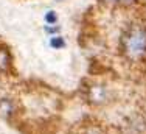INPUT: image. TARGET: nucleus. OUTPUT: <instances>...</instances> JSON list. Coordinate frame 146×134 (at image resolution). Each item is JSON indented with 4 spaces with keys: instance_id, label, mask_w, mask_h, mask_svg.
<instances>
[{
    "instance_id": "obj_1",
    "label": "nucleus",
    "mask_w": 146,
    "mask_h": 134,
    "mask_svg": "<svg viewBox=\"0 0 146 134\" xmlns=\"http://www.w3.org/2000/svg\"><path fill=\"white\" fill-rule=\"evenodd\" d=\"M120 47L129 61H143L146 58V27L135 25L126 30L121 36Z\"/></svg>"
},
{
    "instance_id": "obj_2",
    "label": "nucleus",
    "mask_w": 146,
    "mask_h": 134,
    "mask_svg": "<svg viewBox=\"0 0 146 134\" xmlns=\"http://www.w3.org/2000/svg\"><path fill=\"white\" fill-rule=\"evenodd\" d=\"M113 92L109 86L101 83H95L87 89V100L89 103L95 105V106H101V105H107L112 101Z\"/></svg>"
},
{
    "instance_id": "obj_3",
    "label": "nucleus",
    "mask_w": 146,
    "mask_h": 134,
    "mask_svg": "<svg viewBox=\"0 0 146 134\" xmlns=\"http://www.w3.org/2000/svg\"><path fill=\"white\" fill-rule=\"evenodd\" d=\"M14 111H16V106H14V103H13L11 100H8V98L0 100V117L9 119L13 114H14Z\"/></svg>"
},
{
    "instance_id": "obj_4",
    "label": "nucleus",
    "mask_w": 146,
    "mask_h": 134,
    "mask_svg": "<svg viewBox=\"0 0 146 134\" xmlns=\"http://www.w3.org/2000/svg\"><path fill=\"white\" fill-rule=\"evenodd\" d=\"M9 66V56L5 50H0V70H6Z\"/></svg>"
},
{
    "instance_id": "obj_5",
    "label": "nucleus",
    "mask_w": 146,
    "mask_h": 134,
    "mask_svg": "<svg viewBox=\"0 0 146 134\" xmlns=\"http://www.w3.org/2000/svg\"><path fill=\"white\" fill-rule=\"evenodd\" d=\"M50 45H51L53 48H64V47H65L64 38H61V36H54V38H51Z\"/></svg>"
},
{
    "instance_id": "obj_6",
    "label": "nucleus",
    "mask_w": 146,
    "mask_h": 134,
    "mask_svg": "<svg viewBox=\"0 0 146 134\" xmlns=\"http://www.w3.org/2000/svg\"><path fill=\"white\" fill-rule=\"evenodd\" d=\"M45 22L50 23V25H53V23L58 22V16L54 11H48L47 14H45Z\"/></svg>"
},
{
    "instance_id": "obj_7",
    "label": "nucleus",
    "mask_w": 146,
    "mask_h": 134,
    "mask_svg": "<svg viewBox=\"0 0 146 134\" xmlns=\"http://www.w3.org/2000/svg\"><path fill=\"white\" fill-rule=\"evenodd\" d=\"M81 134H103L101 133V129L98 128V126H86L84 129H82V133Z\"/></svg>"
},
{
    "instance_id": "obj_8",
    "label": "nucleus",
    "mask_w": 146,
    "mask_h": 134,
    "mask_svg": "<svg viewBox=\"0 0 146 134\" xmlns=\"http://www.w3.org/2000/svg\"><path fill=\"white\" fill-rule=\"evenodd\" d=\"M59 30H61L59 27H45L47 33H59Z\"/></svg>"
},
{
    "instance_id": "obj_9",
    "label": "nucleus",
    "mask_w": 146,
    "mask_h": 134,
    "mask_svg": "<svg viewBox=\"0 0 146 134\" xmlns=\"http://www.w3.org/2000/svg\"><path fill=\"white\" fill-rule=\"evenodd\" d=\"M118 2H121V3H124V5H131V3H134L135 0H118Z\"/></svg>"
},
{
    "instance_id": "obj_10",
    "label": "nucleus",
    "mask_w": 146,
    "mask_h": 134,
    "mask_svg": "<svg viewBox=\"0 0 146 134\" xmlns=\"http://www.w3.org/2000/svg\"><path fill=\"white\" fill-rule=\"evenodd\" d=\"M106 3H115V2H118V0H104Z\"/></svg>"
},
{
    "instance_id": "obj_11",
    "label": "nucleus",
    "mask_w": 146,
    "mask_h": 134,
    "mask_svg": "<svg viewBox=\"0 0 146 134\" xmlns=\"http://www.w3.org/2000/svg\"><path fill=\"white\" fill-rule=\"evenodd\" d=\"M56 2H62V0H56Z\"/></svg>"
}]
</instances>
